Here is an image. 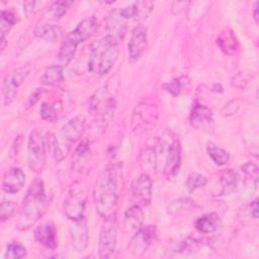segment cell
<instances>
[{"instance_id":"1","label":"cell","mask_w":259,"mask_h":259,"mask_svg":"<svg viewBox=\"0 0 259 259\" xmlns=\"http://www.w3.org/2000/svg\"><path fill=\"white\" fill-rule=\"evenodd\" d=\"M122 189V168L120 164L107 166L97 176L93 187V201L97 213L107 218L115 213Z\"/></svg>"},{"instance_id":"2","label":"cell","mask_w":259,"mask_h":259,"mask_svg":"<svg viewBox=\"0 0 259 259\" xmlns=\"http://www.w3.org/2000/svg\"><path fill=\"white\" fill-rule=\"evenodd\" d=\"M50 206L49 197L46 194L45 184L41 179H34L28 187L23 197L20 211L15 226L20 231L30 229L42 215Z\"/></svg>"},{"instance_id":"3","label":"cell","mask_w":259,"mask_h":259,"mask_svg":"<svg viewBox=\"0 0 259 259\" xmlns=\"http://www.w3.org/2000/svg\"><path fill=\"white\" fill-rule=\"evenodd\" d=\"M118 42L115 37L109 34L94 41L89 53L88 70L97 76L107 74L118 58Z\"/></svg>"},{"instance_id":"4","label":"cell","mask_w":259,"mask_h":259,"mask_svg":"<svg viewBox=\"0 0 259 259\" xmlns=\"http://www.w3.org/2000/svg\"><path fill=\"white\" fill-rule=\"evenodd\" d=\"M98 27V20L94 15L84 18L77 26L69 32V34L62 41L60 51L58 53V60L62 67H66L73 59L78 46L89 39Z\"/></svg>"},{"instance_id":"5","label":"cell","mask_w":259,"mask_h":259,"mask_svg":"<svg viewBox=\"0 0 259 259\" xmlns=\"http://www.w3.org/2000/svg\"><path fill=\"white\" fill-rule=\"evenodd\" d=\"M84 131L85 119L81 116H75L63 125L59 134L53 138L54 159L56 162L59 163L68 156L73 145L82 137Z\"/></svg>"},{"instance_id":"6","label":"cell","mask_w":259,"mask_h":259,"mask_svg":"<svg viewBox=\"0 0 259 259\" xmlns=\"http://www.w3.org/2000/svg\"><path fill=\"white\" fill-rule=\"evenodd\" d=\"M49 148V134L34 128L30 132L27 142V162L34 172H40L45 166L46 153Z\"/></svg>"},{"instance_id":"7","label":"cell","mask_w":259,"mask_h":259,"mask_svg":"<svg viewBox=\"0 0 259 259\" xmlns=\"http://www.w3.org/2000/svg\"><path fill=\"white\" fill-rule=\"evenodd\" d=\"M115 106L116 101L112 90L107 85H103L94 91L89 98L88 112L91 116L104 120L113 113Z\"/></svg>"},{"instance_id":"8","label":"cell","mask_w":259,"mask_h":259,"mask_svg":"<svg viewBox=\"0 0 259 259\" xmlns=\"http://www.w3.org/2000/svg\"><path fill=\"white\" fill-rule=\"evenodd\" d=\"M87 196L83 187L78 182H73L64 198V211L70 221L84 218Z\"/></svg>"},{"instance_id":"9","label":"cell","mask_w":259,"mask_h":259,"mask_svg":"<svg viewBox=\"0 0 259 259\" xmlns=\"http://www.w3.org/2000/svg\"><path fill=\"white\" fill-rule=\"evenodd\" d=\"M117 227L118 223L116 212L104 219L98 240V252L100 258H109L115 252L117 242Z\"/></svg>"},{"instance_id":"10","label":"cell","mask_w":259,"mask_h":259,"mask_svg":"<svg viewBox=\"0 0 259 259\" xmlns=\"http://www.w3.org/2000/svg\"><path fill=\"white\" fill-rule=\"evenodd\" d=\"M158 108L156 104L150 102L139 103L133 112L132 127L135 134L140 135L149 131L157 121Z\"/></svg>"},{"instance_id":"11","label":"cell","mask_w":259,"mask_h":259,"mask_svg":"<svg viewBox=\"0 0 259 259\" xmlns=\"http://www.w3.org/2000/svg\"><path fill=\"white\" fill-rule=\"evenodd\" d=\"M158 236L159 232L156 226H142L130 240L126 251L134 256H141L154 242H156Z\"/></svg>"},{"instance_id":"12","label":"cell","mask_w":259,"mask_h":259,"mask_svg":"<svg viewBox=\"0 0 259 259\" xmlns=\"http://www.w3.org/2000/svg\"><path fill=\"white\" fill-rule=\"evenodd\" d=\"M30 73V66L24 65L9 72L2 84V97L5 105L10 104L15 98L19 86L25 81Z\"/></svg>"},{"instance_id":"13","label":"cell","mask_w":259,"mask_h":259,"mask_svg":"<svg viewBox=\"0 0 259 259\" xmlns=\"http://www.w3.org/2000/svg\"><path fill=\"white\" fill-rule=\"evenodd\" d=\"M182 160L181 144L178 138L174 137L168 145L167 156L164 165V175L168 180H173L179 173Z\"/></svg>"},{"instance_id":"14","label":"cell","mask_w":259,"mask_h":259,"mask_svg":"<svg viewBox=\"0 0 259 259\" xmlns=\"http://www.w3.org/2000/svg\"><path fill=\"white\" fill-rule=\"evenodd\" d=\"M148 40V32L143 24L137 25L131 34L127 44V56L131 62L138 61L144 54Z\"/></svg>"},{"instance_id":"15","label":"cell","mask_w":259,"mask_h":259,"mask_svg":"<svg viewBox=\"0 0 259 259\" xmlns=\"http://www.w3.org/2000/svg\"><path fill=\"white\" fill-rule=\"evenodd\" d=\"M72 222L73 223L70 226L72 247L77 253H83L86 250L89 242V231L87 221L84 217L80 220Z\"/></svg>"},{"instance_id":"16","label":"cell","mask_w":259,"mask_h":259,"mask_svg":"<svg viewBox=\"0 0 259 259\" xmlns=\"http://www.w3.org/2000/svg\"><path fill=\"white\" fill-rule=\"evenodd\" d=\"M132 195L143 205L150 204L152 200V180L148 174L136 177L131 185Z\"/></svg>"},{"instance_id":"17","label":"cell","mask_w":259,"mask_h":259,"mask_svg":"<svg viewBox=\"0 0 259 259\" xmlns=\"http://www.w3.org/2000/svg\"><path fill=\"white\" fill-rule=\"evenodd\" d=\"M34 239L42 247L55 250L58 246V236L55 225L52 222H45L34 230Z\"/></svg>"},{"instance_id":"18","label":"cell","mask_w":259,"mask_h":259,"mask_svg":"<svg viewBox=\"0 0 259 259\" xmlns=\"http://www.w3.org/2000/svg\"><path fill=\"white\" fill-rule=\"evenodd\" d=\"M188 120L192 126L196 128H204L213 122L212 110L199 102H194Z\"/></svg>"},{"instance_id":"19","label":"cell","mask_w":259,"mask_h":259,"mask_svg":"<svg viewBox=\"0 0 259 259\" xmlns=\"http://www.w3.org/2000/svg\"><path fill=\"white\" fill-rule=\"evenodd\" d=\"M25 183V174L19 167L7 170L2 179V188L7 193H16L22 189Z\"/></svg>"},{"instance_id":"20","label":"cell","mask_w":259,"mask_h":259,"mask_svg":"<svg viewBox=\"0 0 259 259\" xmlns=\"http://www.w3.org/2000/svg\"><path fill=\"white\" fill-rule=\"evenodd\" d=\"M145 214L142 207L139 204H134L130 206L123 217V227L126 232L138 231L144 223Z\"/></svg>"},{"instance_id":"21","label":"cell","mask_w":259,"mask_h":259,"mask_svg":"<svg viewBox=\"0 0 259 259\" xmlns=\"http://www.w3.org/2000/svg\"><path fill=\"white\" fill-rule=\"evenodd\" d=\"M221 224V218L217 212H207L195 220L194 227L201 234H211L219 230Z\"/></svg>"},{"instance_id":"22","label":"cell","mask_w":259,"mask_h":259,"mask_svg":"<svg viewBox=\"0 0 259 259\" xmlns=\"http://www.w3.org/2000/svg\"><path fill=\"white\" fill-rule=\"evenodd\" d=\"M217 44L221 51L228 55L233 56L237 53L239 49V42L236 37V34L231 28H225L217 38Z\"/></svg>"},{"instance_id":"23","label":"cell","mask_w":259,"mask_h":259,"mask_svg":"<svg viewBox=\"0 0 259 259\" xmlns=\"http://www.w3.org/2000/svg\"><path fill=\"white\" fill-rule=\"evenodd\" d=\"M33 33L38 38H42L47 41L55 42L61 38L62 28L58 24H53L48 22H38L34 27Z\"/></svg>"},{"instance_id":"24","label":"cell","mask_w":259,"mask_h":259,"mask_svg":"<svg viewBox=\"0 0 259 259\" xmlns=\"http://www.w3.org/2000/svg\"><path fill=\"white\" fill-rule=\"evenodd\" d=\"M220 182H221V190L219 192V195H229L233 191H235V189L238 186V182H239L238 174L234 170L228 169L225 172H223V174L221 175Z\"/></svg>"},{"instance_id":"25","label":"cell","mask_w":259,"mask_h":259,"mask_svg":"<svg viewBox=\"0 0 259 259\" xmlns=\"http://www.w3.org/2000/svg\"><path fill=\"white\" fill-rule=\"evenodd\" d=\"M63 68L61 65H53L47 68L40 78V83L49 86H57L64 81Z\"/></svg>"},{"instance_id":"26","label":"cell","mask_w":259,"mask_h":259,"mask_svg":"<svg viewBox=\"0 0 259 259\" xmlns=\"http://www.w3.org/2000/svg\"><path fill=\"white\" fill-rule=\"evenodd\" d=\"M163 87L170 94L177 96L188 91L191 87V82L187 76H180L173 81L164 84Z\"/></svg>"},{"instance_id":"27","label":"cell","mask_w":259,"mask_h":259,"mask_svg":"<svg viewBox=\"0 0 259 259\" xmlns=\"http://www.w3.org/2000/svg\"><path fill=\"white\" fill-rule=\"evenodd\" d=\"M89 154H90L89 145L87 144V142H81L74 153L72 170L76 172H80L85 166L86 161L89 158Z\"/></svg>"},{"instance_id":"28","label":"cell","mask_w":259,"mask_h":259,"mask_svg":"<svg viewBox=\"0 0 259 259\" xmlns=\"http://www.w3.org/2000/svg\"><path fill=\"white\" fill-rule=\"evenodd\" d=\"M206 151H207V154L210 157V159L218 166H224L230 160L229 152L227 150H225L224 148H222L221 146H218L213 143H207Z\"/></svg>"},{"instance_id":"29","label":"cell","mask_w":259,"mask_h":259,"mask_svg":"<svg viewBox=\"0 0 259 259\" xmlns=\"http://www.w3.org/2000/svg\"><path fill=\"white\" fill-rule=\"evenodd\" d=\"M63 111V103L56 101L54 103L44 102L40 106V116L42 119L54 122L56 121Z\"/></svg>"},{"instance_id":"30","label":"cell","mask_w":259,"mask_h":259,"mask_svg":"<svg viewBox=\"0 0 259 259\" xmlns=\"http://www.w3.org/2000/svg\"><path fill=\"white\" fill-rule=\"evenodd\" d=\"M73 1H55L49 8L47 14H45V18L57 20L60 19L69 8L73 5Z\"/></svg>"},{"instance_id":"31","label":"cell","mask_w":259,"mask_h":259,"mask_svg":"<svg viewBox=\"0 0 259 259\" xmlns=\"http://www.w3.org/2000/svg\"><path fill=\"white\" fill-rule=\"evenodd\" d=\"M17 21H18L17 15L12 10L3 9L1 11V17H0L1 38H4L6 36V34L16 24Z\"/></svg>"},{"instance_id":"32","label":"cell","mask_w":259,"mask_h":259,"mask_svg":"<svg viewBox=\"0 0 259 259\" xmlns=\"http://www.w3.org/2000/svg\"><path fill=\"white\" fill-rule=\"evenodd\" d=\"M241 172L244 176V182L246 184H251L253 189L255 190L257 188L258 184V167L253 162L249 161L245 163L241 167Z\"/></svg>"},{"instance_id":"33","label":"cell","mask_w":259,"mask_h":259,"mask_svg":"<svg viewBox=\"0 0 259 259\" xmlns=\"http://www.w3.org/2000/svg\"><path fill=\"white\" fill-rule=\"evenodd\" d=\"M200 246V241L193 238L185 239L174 246V251L181 254H189L195 252Z\"/></svg>"},{"instance_id":"34","label":"cell","mask_w":259,"mask_h":259,"mask_svg":"<svg viewBox=\"0 0 259 259\" xmlns=\"http://www.w3.org/2000/svg\"><path fill=\"white\" fill-rule=\"evenodd\" d=\"M206 183H207V179L205 176H203L197 172H192L188 175L185 185H186L187 190L189 192H192L197 188L205 186Z\"/></svg>"},{"instance_id":"35","label":"cell","mask_w":259,"mask_h":259,"mask_svg":"<svg viewBox=\"0 0 259 259\" xmlns=\"http://www.w3.org/2000/svg\"><path fill=\"white\" fill-rule=\"evenodd\" d=\"M26 256V248L20 243H10L6 247L5 257L11 259H20Z\"/></svg>"},{"instance_id":"36","label":"cell","mask_w":259,"mask_h":259,"mask_svg":"<svg viewBox=\"0 0 259 259\" xmlns=\"http://www.w3.org/2000/svg\"><path fill=\"white\" fill-rule=\"evenodd\" d=\"M193 206H195V203H193V201H191L189 198H179L172 201L168 207V212L174 214L185 208H191Z\"/></svg>"},{"instance_id":"37","label":"cell","mask_w":259,"mask_h":259,"mask_svg":"<svg viewBox=\"0 0 259 259\" xmlns=\"http://www.w3.org/2000/svg\"><path fill=\"white\" fill-rule=\"evenodd\" d=\"M251 80V75L249 72H239L238 74H236L232 80H231V84L234 87L237 88H241L244 89L246 88V86L249 84Z\"/></svg>"},{"instance_id":"38","label":"cell","mask_w":259,"mask_h":259,"mask_svg":"<svg viewBox=\"0 0 259 259\" xmlns=\"http://www.w3.org/2000/svg\"><path fill=\"white\" fill-rule=\"evenodd\" d=\"M15 212V204L10 200H3L0 206V219L2 222L10 219Z\"/></svg>"},{"instance_id":"39","label":"cell","mask_w":259,"mask_h":259,"mask_svg":"<svg viewBox=\"0 0 259 259\" xmlns=\"http://www.w3.org/2000/svg\"><path fill=\"white\" fill-rule=\"evenodd\" d=\"M41 1H25L23 2V12L25 16L28 18L32 15H34L42 6Z\"/></svg>"},{"instance_id":"40","label":"cell","mask_w":259,"mask_h":259,"mask_svg":"<svg viewBox=\"0 0 259 259\" xmlns=\"http://www.w3.org/2000/svg\"><path fill=\"white\" fill-rule=\"evenodd\" d=\"M138 10H139V7H138V2H135L124 8H121L118 12V14L120 15L121 18H123L124 20L125 19H131V18H134V17H138Z\"/></svg>"},{"instance_id":"41","label":"cell","mask_w":259,"mask_h":259,"mask_svg":"<svg viewBox=\"0 0 259 259\" xmlns=\"http://www.w3.org/2000/svg\"><path fill=\"white\" fill-rule=\"evenodd\" d=\"M138 17L137 19H145L150 12L152 11L154 7V3L152 1H143V2H138Z\"/></svg>"},{"instance_id":"42","label":"cell","mask_w":259,"mask_h":259,"mask_svg":"<svg viewBox=\"0 0 259 259\" xmlns=\"http://www.w3.org/2000/svg\"><path fill=\"white\" fill-rule=\"evenodd\" d=\"M239 107H240V104H239L238 100L233 99L224 105V107L221 110V113L224 116H230V115H233L234 113H236L238 111Z\"/></svg>"},{"instance_id":"43","label":"cell","mask_w":259,"mask_h":259,"mask_svg":"<svg viewBox=\"0 0 259 259\" xmlns=\"http://www.w3.org/2000/svg\"><path fill=\"white\" fill-rule=\"evenodd\" d=\"M44 89L42 88H36L29 96L28 98V101H27V107H30V106H33L38 100L39 98L42 96L44 94Z\"/></svg>"},{"instance_id":"44","label":"cell","mask_w":259,"mask_h":259,"mask_svg":"<svg viewBox=\"0 0 259 259\" xmlns=\"http://www.w3.org/2000/svg\"><path fill=\"white\" fill-rule=\"evenodd\" d=\"M249 211H250V215L254 219L257 220L258 219V199L253 200L250 205H249Z\"/></svg>"},{"instance_id":"45","label":"cell","mask_w":259,"mask_h":259,"mask_svg":"<svg viewBox=\"0 0 259 259\" xmlns=\"http://www.w3.org/2000/svg\"><path fill=\"white\" fill-rule=\"evenodd\" d=\"M258 2H256L254 4V8H253V15H254V19H255V22L258 23Z\"/></svg>"}]
</instances>
